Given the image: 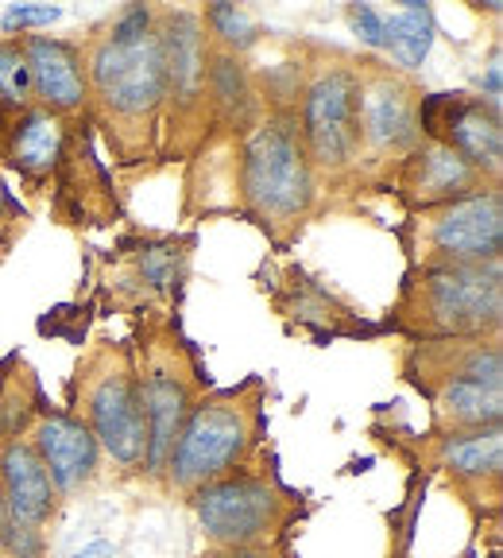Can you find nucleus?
I'll use <instances>...</instances> for the list:
<instances>
[{"label":"nucleus","mask_w":503,"mask_h":558,"mask_svg":"<svg viewBox=\"0 0 503 558\" xmlns=\"http://www.w3.org/2000/svg\"><path fill=\"white\" fill-rule=\"evenodd\" d=\"M473 183H477V171H473L453 148H445V144H426L407 163V171H403V186H407L410 198L422 202V206L457 198V194L473 191Z\"/></svg>","instance_id":"obj_13"},{"label":"nucleus","mask_w":503,"mask_h":558,"mask_svg":"<svg viewBox=\"0 0 503 558\" xmlns=\"http://www.w3.org/2000/svg\"><path fill=\"white\" fill-rule=\"evenodd\" d=\"M206 20L213 24V32H218L229 47H248L252 39H256V24H252L236 4H213V9L206 12Z\"/></svg>","instance_id":"obj_22"},{"label":"nucleus","mask_w":503,"mask_h":558,"mask_svg":"<svg viewBox=\"0 0 503 558\" xmlns=\"http://www.w3.org/2000/svg\"><path fill=\"white\" fill-rule=\"evenodd\" d=\"M422 129L434 136V144L457 151L477 171H500L503 156V129L495 105L469 101L465 94H434L422 105Z\"/></svg>","instance_id":"obj_7"},{"label":"nucleus","mask_w":503,"mask_h":558,"mask_svg":"<svg viewBox=\"0 0 503 558\" xmlns=\"http://www.w3.org/2000/svg\"><path fill=\"white\" fill-rule=\"evenodd\" d=\"M32 94V70H27V54L16 44H0V101L4 105H27Z\"/></svg>","instance_id":"obj_21"},{"label":"nucleus","mask_w":503,"mask_h":558,"mask_svg":"<svg viewBox=\"0 0 503 558\" xmlns=\"http://www.w3.org/2000/svg\"><path fill=\"white\" fill-rule=\"evenodd\" d=\"M62 148V124L51 109H27L9 136V156L20 171H51Z\"/></svg>","instance_id":"obj_18"},{"label":"nucleus","mask_w":503,"mask_h":558,"mask_svg":"<svg viewBox=\"0 0 503 558\" xmlns=\"http://www.w3.org/2000/svg\"><path fill=\"white\" fill-rule=\"evenodd\" d=\"M151 32V12L148 9H128L121 16V24L113 27V44H136Z\"/></svg>","instance_id":"obj_26"},{"label":"nucleus","mask_w":503,"mask_h":558,"mask_svg":"<svg viewBox=\"0 0 503 558\" xmlns=\"http://www.w3.org/2000/svg\"><path fill=\"white\" fill-rule=\"evenodd\" d=\"M0 543L9 547L12 558H39V550H44L39 532H35V527H24V523H9V532L0 535Z\"/></svg>","instance_id":"obj_25"},{"label":"nucleus","mask_w":503,"mask_h":558,"mask_svg":"<svg viewBox=\"0 0 503 558\" xmlns=\"http://www.w3.org/2000/svg\"><path fill=\"white\" fill-rule=\"evenodd\" d=\"M503 311V276L500 260L484 264H442L430 268L418 283L415 314L418 326L442 338L484 333L500 326Z\"/></svg>","instance_id":"obj_1"},{"label":"nucleus","mask_w":503,"mask_h":558,"mask_svg":"<svg viewBox=\"0 0 503 558\" xmlns=\"http://www.w3.org/2000/svg\"><path fill=\"white\" fill-rule=\"evenodd\" d=\"M159 47H163L167 86H174L183 97L198 94L201 78H206V54H201L198 20H194L191 12L171 16L163 27V35H159Z\"/></svg>","instance_id":"obj_15"},{"label":"nucleus","mask_w":503,"mask_h":558,"mask_svg":"<svg viewBox=\"0 0 503 558\" xmlns=\"http://www.w3.org/2000/svg\"><path fill=\"white\" fill-rule=\"evenodd\" d=\"M35 453L51 473V485L78 488L94 477L97 470V438L86 423L70 415H51L39 423L35 435Z\"/></svg>","instance_id":"obj_10"},{"label":"nucleus","mask_w":503,"mask_h":558,"mask_svg":"<svg viewBox=\"0 0 503 558\" xmlns=\"http://www.w3.org/2000/svg\"><path fill=\"white\" fill-rule=\"evenodd\" d=\"M430 44H434V16L418 0H407V9L400 16L383 20V47H391V54L403 66H422Z\"/></svg>","instance_id":"obj_20"},{"label":"nucleus","mask_w":503,"mask_h":558,"mask_svg":"<svg viewBox=\"0 0 503 558\" xmlns=\"http://www.w3.org/2000/svg\"><path fill=\"white\" fill-rule=\"evenodd\" d=\"M94 86L109 109L124 117L151 113L167 94V66L159 35L148 32L136 44L105 39L94 51Z\"/></svg>","instance_id":"obj_5"},{"label":"nucleus","mask_w":503,"mask_h":558,"mask_svg":"<svg viewBox=\"0 0 503 558\" xmlns=\"http://www.w3.org/2000/svg\"><path fill=\"white\" fill-rule=\"evenodd\" d=\"M360 121H365V132L372 144L380 148H400V144H410L415 140V109H410L407 94L391 82H380L376 89L365 94V105H360Z\"/></svg>","instance_id":"obj_16"},{"label":"nucleus","mask_w":503,"mask_h":558,"mask_svg":"<svg viewBox=\"0 0 503 558\" xmlns=\"http://www.w3.org/2000/svg\"><path fill=\"white\" fill-rule=\"evenodd\" d=\"M139 400H144V418H148V470L159 473L167 470V453H171L174 438L186 423V388L174 376L156 373L144 388H139Z\"/></svg>","instance_id":"obj_14"},{"label":"nucleus","mask_w":503,"mask_h":558,"mask_svg":"<svg viewBox=\"0 0 503 558\" xmlns=\"http://www.w3.org/2000/svg\"><path fill=\"white\" fill-rule=\"evenodd\" d=\"M244 191L263 218H295L310 206V163L291 121H268L248 140Z\"/></svg>","instance_id":"obj_2"},{"label":"nucleus","mask_w":503,"mask_h":558,"mask_svg":"<svg viewBox=\"0 0 503 558\" xmlns=\"http://www.w3.org/2000/svg\"><path fill=\"white\" fill-rule=\"evenodd\" d=\"M27 70H32V89L44 97L47 109H78L86 101V70L82 59L59 39L32 35L24 47Z\"/></svg>","instance_id":"obj_12"},{"label":"nucleus","mask_w":503,"mask_h":558,"mask_svg":"<svg viewBox=\"0 0 503 558\" xmlns=\"http://www.w3.org/2000/svg\"><path fill=\"white\" fill-rule=\"evenodd\" d=\"M438 253H445L453 264H484L500 260L503 248V202L495 191L469 194V198L453 202L438 214L434 229Z\"/></svg>","instance_id":"obj_8"},{"label":"nucleus","mask_w":503,"mask_h":558,"mask_svg":"<svg viewBox=\"0 0 503 558\" xmlns=\"http://www.w3.org/2000/svg\"><path fill=\"white\" fill-rule=\"evenodd\" d=\"M488 94H492V101L500 97V54H495L492 70H488Z\"/></svg>","instance_id":"obj_31"},{"label":"nucleus","mask_w":503,"mask_h":558,"mask_svg":"<svg viewBox=\"0 0 503 558\" xmlns=\"http://www.w3.org/2000/svg\"><path fill=\"white\" fill-rule=\"evenodd\" d=\"M218 558H275L271 550H260V547H236L229 555H218Z\"/></svg>","instance_id":"obj_30"},{"label":"nucleus","mask_w":503,"mask_h":558,"mask_svg":"<svg viewBox=\"0 0 503 558\" xmlns=\"http://www.w3.org/2000/svg\"><path fill=\"white\" fill-rule=\"evenodd\" d=\"M0 488H4V500H9L12 523L35 527V523H44L51 515L54 485L32 442L4 446V453H0Z\"/></svg>","instance_id":"obj_11"},{"label":"nucleus","mask_w":503,"mask_h":558,"mask_svg":"<svg viewBox=\"0 0 503 558\" xmlns=\"http://www.w3.org/2000/svg\"><path fill=\"white\" fill-rule=\"evenodd\" d=\"M89 415H94V438L113 453L121 465H132L148 450V418H144V400L139 388L128 376H105L97 384L94 400H89Z\"/></svg>","instance_id":"obj_9"},{"label":"nucleus","mask_w":503,"mask_h":558,"mask_svg":"<svg viewBox=\"0 0 503 558\" xmlns=\"http://www.w3.org/2000/svg\"><path fill=\"white\" fill-rule=\"evenodd\" d=\"M442 415L450 418L457 430H477V427H500L503 415V388L495 384H480L469 376H453L442 392Z\"/></svg>","instance_id":"obj_17"},{"label":"nucleus","mask_w":503,"mask_h":558,"mask_svg":"<svg viewBox=\"0 0 503 558\" xmlns=\"http://www.w3.org/2000/svg\"><path fill=\"white\" fill-rule=\"evenodd\" d=\"M252 438L248 411L236 400H209L191 411L171 453H167V470L179 488H201L209 481L225 477L236 465Z\"/></svg>","instance_id":"obj_3"},{"label":"nucleus","mask_w":503,"mask_h":558,"mask_svg":"<svg viewBox=\"0 0 503 558\" xmlns=\"http://www.w3.org/2000/svg\"><path fill=\"white\" fill-rule=\"evenodd\" d=\"M348 16H353V32L360 35L368 47H383V20L376 16L368 4H353V12H348Z\"/></svg>","instance_id":"obj_27"},{"label":"nucleus","mask_w":503,"mask_h":558,"mask_svg":"<svg viewBox=\"0 0 503 558\" xmlns=\"http://www.w3.org/2000/svg\"><path fill=\"white\" fill-rule=\"evenodd\" d=\"M74 558H116V547H113V543H105V539H94L89 547H82Z\"/></svg>","instance_id":"obj_29"},{"label":"nucleus","mask_w":503,"mask_h":558,"mask_svg":"<svg viewBox=\"0 0 503 558\" xmlns=\"http://www.w3.org/2000/svg\"><path fill=\"white\" fill-rule=\"evenodd\" d=\"M9 523H12V515H9V500H4V488H0V535L9 532Z\"/></svg>","instance_id":"obj_32"},{"label":"nucleus","mask_w":503,"mask_h":558,"mask_svg":"<svg viewBox=\"0 0 503 558\" xmlns=\"http://www.w3.org/2000/svg\"><path fill=\"white\" fill-rule=\"evenodd\" d=\"M62 16V9H51V4H12L4 12V27L16 32V27H39V24H54Z\"/></svg>","instance_id":"obj_23"},{"label":"nucleus","mask_w":503,"mask_h":558,"mask_svg":"<svg viewBox=\"0 0 503 558\" xmlns=\"http://www.w3.org/2000/svg\"><path fill=\"white\" fill-rule=\"evenodd\" d=\"M213 89H218V97H225V101H241L244 97L241 62H233L229 54L213 62Z\"/></svg>","instance_id":"obj_24"},{"label":"nucleus","mask_w":503,"mask_h":558,"mask_svg":"<svg viewBox=\"0 0 503 558\" xmlns=\"http://www.w3.org/2000/svg\"><path fill=\"white\" fill-rule=\"evenodd\" d=\"M194 512L209 539L236 550L268 539L286 520V500L263 477H218L198 488Z\"/></svg>","instance_id":"obj_4"},{"label":"nucleus","mask_w":503,"mask_h":558,"mask_svg":"<svg viewBox=\"0 0 503 558\" xmlns=\"http://www.w3.org/2000/svg\"><path fill=\"white\" fill-rule=\"evenodd\" d=\"M442 462L453 473L473 481L500 477L503 465V430L500 427H477V430H453L442 446Z\"/></svg>","instance_id":"obj_19"},{"label":"nucleus","mask_w":503,"mask_h":558,"mask_svg":"<svg viewBox=\"0 0 503 558\" xmlns=\"http://www.w3.org/2000/svg\"><path fill=\"white\" fill-rule=\"evenodd\" d=\"M0 558H4V555H0Z\"/></svg>","instance_id":"obj_33"},{"label":"nucleus","mask_w":503,"mask_h":558,"mask_svg":"<svg viewBox=\"0 0 503 558\" xmlns=\"http://www.w3.org/2000/svg\"><path fill=\"white\" fill-rule=\"evenodd\" d=\"M360 105H365V86L348 70H330L310 86L303 124L306 144L321 167H341L356 156L365 140Z\"/></svg>","instance_id":"obj_6"},{"label":"nucleus","mask_w":503,"mask_h":558,"mask_svg":"<svg viewBox=\"0 0 503 558\" xmlns=\"http://www.w3.org/2000/svg\"><path fill=\"white\" fill-rule=\"evenodd\" d=\"M144 271L151 276V283L167 288V279H171V253H163V248L148 253V256H144Z\"/></svg>","instance_id":"obj_28"}]
</instances>
